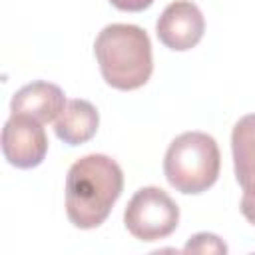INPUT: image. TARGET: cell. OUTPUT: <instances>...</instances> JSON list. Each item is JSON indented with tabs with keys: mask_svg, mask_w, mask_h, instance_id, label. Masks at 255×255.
<instances>
[{
	"mask_svg": "<svg viewBox=\"0 0 255 255\" xmlns=\"http://www.w3.org/2000/svg\"><path fill=\"white\" fill-rule=\"evenodd\" d=\"M110 4L124 12H141L153 4V0H110Z\"/></svg>",
	"mask_w": 255,
	"mask_h": 255,
	"instance_id": "cell-12",
	"label": "cell"
},
{
	"mask_svg": "<svg viewBox=\"0 0 255 255\" xmlns=\"http://www.w3.org/2000/svg\"><path fill=\"white\" fill-rule=\"evenodd\" d=\"M124 189L122 167L104 153H90L72 163L66 175V213L80 229L100 227Z\"/></svg>",
	"mask_w": 255,
	"mask_h": 255,
	"instance_id": "cell-1",
	"label": "cell"
},
{
	"mask_svg": "<svg viewBox=\"0 0 255 255\" xmlns=\"http://www.w3.org/2000/svg\"><path fill=\"white\" fill-rule=\"evenodd\" d=\"M94 54L106 84L122 92L141 88L153 72L149 36L135 24L106 26L94 42Z\"/></svg>",
	"mask_w": 255,
	"mask_h": 255,
	"instance_id": "cell-2",
	"label": "cell"
},
{
	"mask_svg": "<svg viewBox=\"0 0 255 255\" xmlns=\"http://www.w3.org/2000/svg\"><path fill=\"white\" fill-rule=\"evenodd\" d=\"M183 253H207V255L219 253V255H225L227 253V245L213 233H195L185 243Z\"/></svg>",
	"mask_w": 255,
	"mask_h": 255,
	"instance_id": "cell-10",
	"label": "cell"
},
{
	"mask_svg": "<svg viewBox=\"0 0 255 255\" xmlns=\"http://www.w3.org/2000/svg\"><path fill=\"white\" fill-rule=\"evenodd\" d=\"M126 229L139 241H157L171 235L179 223L177 203L159 187L137 189L124 211Z\"/></svg>",
	"mask_w": 255,
	"mask_h": 255,
	"instance_id": "cell-4",
	"label": "cell"
},
{
	"mask_svg": "<svg viewBox=\"0 0 255 255\" xmlns=\"http://www.w3.org/2000/svg\"><path fill=\"white\" fill-rule=\"evenodd\" d=\"M205 32V18L191 0H175L165 6L155 24L159 42L175 52L191 50Z\"/></svg>",
	"mask_w": 255,
	"mask_h": 255,
	"instance_id": "cell-6",
	"label": "cell"
},
{
	"mask_svg": "<svg viewBox=\"0 0 255 255\" xmlns=\"http://www.w3.org/2000/svg\"><path fill=\"white\" fill-rule=\"evenodd\" d=\"M221 167V153L217 141L203 131H185L177 135L163 157V173L173 189L179 193H203L209 189Z\"/></svg>",
	"mask_w": 255,
	"mask_h": 255,
	"instance_id": "cell-3",
	"label": "cell"
},
{
	"mask_svg": "<svg viewBox=\"0 0 255 255\" xmlns=\"http://www.w3.org/2000/svg\"><path fill=\"white\" fill-rule=\"evenodd\" d=\"M235 177L241 187L255 181V114L243 116L231 131Z\"/></svg>",
	"mask_w": 255,
	"mask_h": 255,
	"instance_id": "cell-9",
	"label": "cell"
},
{
	"mask_svg": "<svg viewBox=\"0 0 255 255\" xmlns=\"http://www.w3.org/2000/svg\"><path fill=\"white\" fill-rule=\"evenodd\" d=\"M100 126V114L88 100H70L56 120L54 131L68 145H80L92 139Z\"/></svg>",
	"mask_w": 255,
	"mask_h": 255,
	"instance_id": "cell-8",
	"label": "cell"
},
{
	"mask_svg": "<svg viewBox=\"0 0 255 255\" xmlns=\"http://www.w3.org/2000/svg\"><path fill=\"white\" fill-rule=\"evenodd\" d=\"M241 213L243 217L255 225V181L243 187V197H241Z\"/></svg>",
	"mask_w": 255,
	"mask_h": 255,
	"instance_id": "cell-11",
	"label": "cell"
},
{
	"mask_svg": "<svg viewBox=\"0 0 255 255\" xmlns=\"http://www.w3.org/2000/svg\"><path fill=\"white\" fill-rule=\"evenodd\" d=\"M48 151V137L40 122L12 114L2 128V153L18 169L38 167Z\"/></svg>",
	"mask_w": 255,
	"mask_h": 255,
	"instance_id": "cell-5",
	"label": "cell"
},
{
	"mask_svg": "<svg viewBox=\"0 0 255 255\" xmlns=\"http://www.w3.org/2000/svg\"><path fill=\"white\" fill-rule=\"evenodd\" d=\"M66 106V96L60 86L50 82H32L20 88L10 102V112L28 116L40 124H48L62 114Z\"/></svg>",
	"mask_w": 255,
	"mask_h": 255,
	"instance_id": "cell-7",
	"label": "cell"
}]
</instances>
